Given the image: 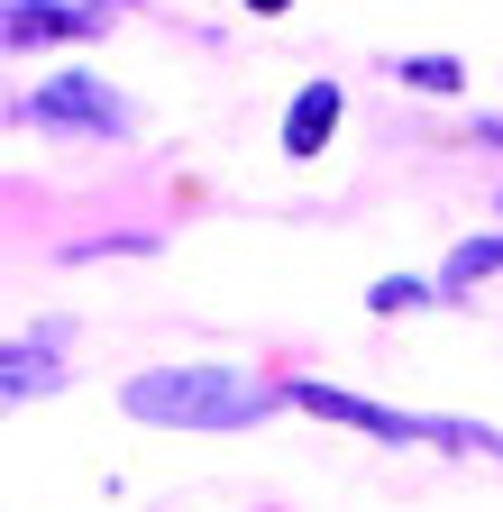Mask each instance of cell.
<instances>
[{"instance_id": "obj_3", "label": "cell", "mask_w": 503, "mask_h": 512, "mask_svg": "<svg viewBox=\"0 0 503 512\" xmlns=\"http://www.w3.org/2000/svg\"><path fill=\"white\" fill-rule=\"evenodd\" d=\"M10 119H19V128H83V138H119V128H129V101H119L101 74H55L46 92L19 101Z\"/></svg>"}, {"instance_id": "obj_6", "label": "cell", "mask_w": 503, "mask_h": 512, "mask_svg": "<svg viewBox=\"0 0 503 512\" xmlns=\"http://www.w3.org/2000/svg\"><path fill=\"white\" fill-rule=\"evenodd\" d=\"M485 275H503V229H494V238L449 247V293H467V284H485Z\"/></svg>"}, {"instance_id": "obj_5", "label": "cell", "mask_w": 503, "mask_h": 512, "mask_svg": "<svg viewBox=\"0 0 503 512\" xmlns=\"http://www.w3.org/2000/svg\"><path fill=\"white\" fill-rule=\"evenodd\" d=\"M119 19V0H101V10H46V0H10V46H37V37H83Z\"/></svg>"}, {"instance_id": "obj_10", "label": "cell", "mask_w": 503, "mask_h": 512, "mask_svg": "<svg viewBox=\"0 0 503 512\" xmlns=\"http://www.w3.org/2000/svg\"><path fill=\"white\" fill-rule=\"evenodd\" d=\"M247 10H257V19H284V10H293V0H247Z\"/></svg>"}, {"instance_id": "obj_9", "label": "cell", "mask_w": 503, "mask_h": 512, "mask_svg": "<svg viewBox=\"0 0 503 512\" xmlns=\"http://www.w3.org/2000/svg\"><path fill=\"white\" fill-rule=\"evenodd\" d=\"M28 384H55V366L37 348H10V394H28Z\"/></svg>"}, {"instance_id": "obj_2", "label": "cell", "mask_w": 503, "mask_h": 512, "mask_svg": "<svg viewBox=\"0 0 503 512\" xmlns=\"http://www.w3.org/2000/svg\"><path fill=\"white\" fill-rule=\"evenodd\" d=\"M293 403L302 412H321L339 430H366V439H394V448H494L503 458V430L485 421H439V412H394V403H366V394H339V384H293Z\"/></svg>"}, {"instance_id": "obj_1", "label": "cell", "mask_w": 503, "mask_h": 512, "mask_svg": "<svg viewBox=\"0 0 503 512\" xmlns=\"http://www.w3.org/2000/svg\"><path fill=\"white\" fill-rule=\"evenodd\" d=\"M119 403H129L138 421H174V430H247V421H266L293 394L257 384L247 366H147Z\"/></svg>"}, {"instance_id": "obj_7", "label": "cell", "mask_w": 503, "mask_h": 512, "mask_svg": "<svg viewBox=\"0 0 503 512\" xmlns=\"http://www.w3.org/2000/svg\"><path fill=\"white\" fill-rule=\"evenodd\" d=\"M394 83H412V92H458V83H467V64H449V55H403V64H394Z\"/></svg>"}, {"instance_id": "obj_8", "label": "cell", "mask_w": 503, "mask_h": 512, "mask_svg": "<svg viewBox=\"0 0 503 512\" xmlns=\"http://www.w3.org/2000/svg\"><path fill=\"white\" fill-rule=\"evenodd\" d=\"M421 302H430V293H421L412 275H385V284L366 293V311H385V320H394V311H421Z\"/></svg>"}, {"instance_id": "obj_4", "label": "cell", "mask_w": 503, "mask_h": 512, "mask_svg": "<svg viewBox=\"0 0 503 512\" xmlns=\"http://www.w3.org/2000/svg\"><path fill=\"white\" fill-rule=\"evenodd\" d=\"M339 110H348V101H339L330 74H321V83H302L293 110H284V156H321V147L339 138Z\"/></svg>"}]
</instances>
